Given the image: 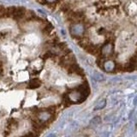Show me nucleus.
I'll return each instance as SVG.
<instances>
[{
	"mask_svg": "<svg viewBox=\"0 0 137 137\" xmlns=\"http://www.w3.org/2000/svg\"><path fill=\"white\" fill-rule=\"evenodd\" d=\"M6 17V9L4 6L0 5V19Z\"/></svg>",
	"mask_w": 137,
	"mask_h": 137,
	"instance_id": "20e7f679",
	"label": "nucleus"
},
{
	"mask_svg": "<svg viewBox=\"0 0 137 137\" xmlns=\"http://www.w3.org/2000/svg\"><path fill=\"white\" fill-rule=\"evenodd\" d=\"M52 30H53V26H52L51 23L47 22V24H46L45 26L43 27V29H42V32L44 33H45L46 35H48L52 33Z\"/></svg>",
	"mask_w": 137,
	"mask_h": 137,
	"instance_id": "7ed1b4c3",
	"label": "nucleus"
},
{
	"mask_svg": "<svg viewBox=\"0 0 137 137\" xmlns=\"http://www.w3.org/2000/svg\"><path fill=\"white\" fill-rule=\"evenodd\" d=\"M40 86H41V81L39 78L34 77L29 81L27 87L28 88V89H35V88H39Z\"/></svg>",
	"mask_w": 137,
	"mask_h": 137,
	"instance_id": "f03ea898",
	"label": "nucleus"
},
{
	"mask_svg": "<svg viewBox=\"0 0 137 137\" xmlns=\"http://www.w3.org/2000/svg\"><path fill=\"white\" fill-rule=\"evenodd\" d=\"M25 14H26V10L24 7H14L12 17L16 20H19V19L22 18L25 16Z\"/></svg>",
	"mask_w": 137,
	"mask_h": 137,
	"instance_id": "f257e3e1",
	"label": "nucleus"
}]
</instances>
